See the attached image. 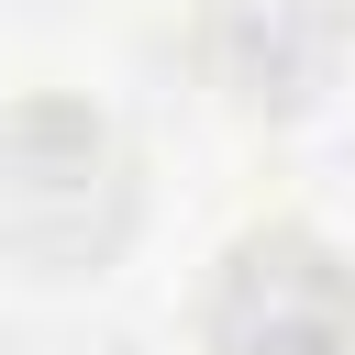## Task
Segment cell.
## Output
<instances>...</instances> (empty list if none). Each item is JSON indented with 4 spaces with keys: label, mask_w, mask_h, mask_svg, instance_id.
<instances>
[{
    "label": "cell",
    "mask_w": 355,
    "mask_h": 355,
    "mask_svg": "<svg viewBox=\"0 0 355 355\" xmlns=\"http://www.w3.org/2000/svg\"><path fill=\"white\" fill-rule=\"evenodd\" d=\"M333 0H211V55L222 78H244V100H300L333 67Z\"/></svg>",
    "instance_id": "7a4b0ae2"
},
{
    "label": "cell",
    "mask_w": 355,
    "mask_h": 355,
    "mask_svg": "<svg viewBox=\"0 0 355 355\" xmlns=\"http://www.w3.org/2000/svg\"><path fill=\"white\" fill-rule=\"evenodd\" d=\"M222 344L233 355H355V277L311 233H255L222 277Z\"/></svg>",
    "instance_id": "6da1fadb"
}]
</instances>
